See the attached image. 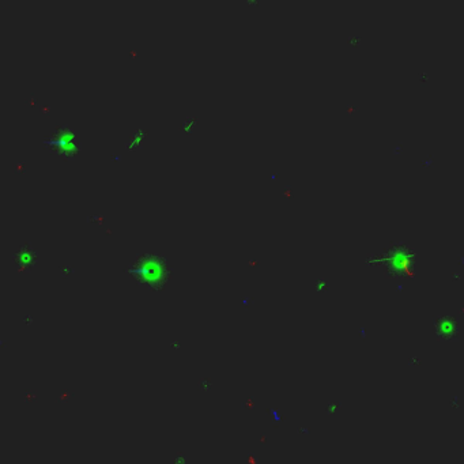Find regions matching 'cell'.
<instances>
[{"mask_svg":"<svg viewBox=\"0 0 464 464\" xmlns=\"http://www.w3.org/2000/svg\"><path fill=\"white\" fill-rule=\"evenodd\" d=\"M14 262L17 265L21 267V270L30 268L35 262V250L33 247H30L29 244H25L19 247V249L15 252Z\"/></svg>","mask_w":464,"mask_h":464,"instance_id":"3","label":"cell"},{"mask_svg":"<svg viewBox=\"0 0 464 464\" xmlns=\"http://www.w3.org/2000/svg\"><path fill=\"white\" fill-rule=\"evenodd\" d=\"M146 131L143 128H138L136 131H133L130 135V139H128V142H127V149L128 150H133V149H136L139 146L142 145V142H143V139H145Z\"/></svg>","mask_w":464,"mask_h":464,"instance_id":"4","label":"cell"},{"mask_svg":"<svg viewBox=\"0 0 464 464\" xmlns=\"http://www.w3.org/2000/svg\"><path fill=\"white\" fill-rule=\"evenodd\" d=\"M44 146L49 151L59 154L64 158H72L78 154V145L75 143V133L67 127L62 125L53 131L48 138L44 139Z\"/></svg>","mask_w":464,"mask_h":464,"instance_id":"2","label":"cell"},{"mask_svg":"<svg viewBox=\"0 0 464 464\" xmlns=\"http://www.w3.org/2000/svg\"><path fill=\"white\" fill-rule=\"evenodd\" d=\"M127 272L143 284L155 287L165 283L169 275V265L164 256L145 253L136 257L132 264H130Z\"/></svg>","mask_w":464,"mask_h":464,"instance_id":"1","label":"cell"},{"mask_svg":"<svg viewBox=\"0 0 464 464\" xmlns=\"http://www.w3.org/2000/svg\"><path fill=\"white\" fill-rule=\"evenodd\" d=\"M198 124V118L196 117H188L185 118V121L182 123V130L187 133H191L194 131V127Z\"/></svg>","mask_w":464,"mask_h":464,"instance_id":"5","label":"cell"}]
</instances>
